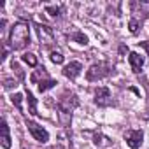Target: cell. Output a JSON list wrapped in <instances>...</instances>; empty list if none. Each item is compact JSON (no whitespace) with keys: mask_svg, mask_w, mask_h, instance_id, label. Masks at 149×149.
<instances>
[{"mask_svg":"<svg viewBox=\"0 0 149 149\" xmlns=\"http://www.w3.org/2000/svg\"><path fill=\"white\" fill-rule=\"evenodd\" d=\"M0 130H2V146L6 149H11V135H9V126H7V121L2 119V126H0Z\"/></svg>","mask_w":149,"mask_h":149,"instance_id":"9c48e42d","label":"cell"},{"mask_svg":"<svg viewBox=\"0 0 149 149\" xmlns=\"http://www.w3.org/2000/svg\"><path fill=\"white\" fill-rule=\"evenodd\" d=\"M139 44H140V46H142L147 53H149V40H146V42H139Z\"/></svg>","mask_w":149,"mask_h":149,"instance_id":"ac0fdd59","label":"cell"},{"mask_svg":"<svg viewBox=\"0 0 149 149\" xmlns=\"http://www.w3.org/2000/svg\"><path fill=\"white\" fill-rule=\"evenodd\" d=\"M37 32H39V37H40L42 42H46V44L53 42L54 33H53V30H51L49 26H46V25H39V26H37Z\"/></svg>","mask_w":149,"mask_h":149,"instance_id":"52a82bcc","label":"cell"},{"mask_svg":"<svg viewBox=\"0 0 149 149\" xmlns=\"http://www.w3.org/2000/svg\"><path fill=\"white\" fill-rule=\"evenodd\" d=\"M128 26H130V32H132V33H137V32H139V21H137V19H132Z\"/></svg>","mask_w":149,"mask_h":149,"instance_id":"e0dca14e","label":"cell"},{"mask_svg":"<svg viewBox=\"0 0 149 149\" xmlns=\"http://www.w3.org/2000/svg\"><path fill=\"white\" fill-rule=\"evenodd\" d=\"M72 40H76L77 44H88V37L84 35V33H81V32H77V33H74L72 37H70Z\"/></svg>","mask_w":149,"mask_h":149,"instance_id":"4fadbf2b","label":"cell"},{"mask_svg":"<svg viewBox=\"0 0 149 149\" xmlns=\"http://www.w3.org/2000/svg\"><path fill=\"white\" fill-rule=\"evenodd\" d=\"M21 100H23V95H21V93L13 95V104L18 107V111H23V107H21Z\"/></svg>","mask_w":149,"mask_h":149,"instance_id":"2e32d148","label":"cell"},{"mask_svg":"<svg viewBox=\"0 0 149 149\" xmlns=\"http://www.w3.org/2000/svg\"><path fill=\"white\" fill-rule=\"evenodd\" d=\"M9 42L13 49H23L30 44V28L28 23L25 21H18L13 25L11 28V35H9Z\"/></svg>","mask_w":149,"mask_h":149,"instance_id":"6da1fadb","label":"cell"},{"mask_svg":"<svg viewBox=\"0 0 149 149\" xmlns=\"http://www.w3.org/2000/svg\"><path fill=\"white\" fill-rule=\"evenodd\" d=\"M128 60H130V65H132V70L137 74V72H140V68L144 67V58L139 54V53H130V56H128Z\"/></svg>","mask_w":149,"mask_h":149,"instance_id":"ba28073f","label":"cell"},{"mask_svg":"<svg viewBox=\"0 0 149 149\" xmlns=\"http://www.w3.org/2000/svg\"><path fill=\"white\" fill-rule=\"evenodd\" d=\"M26 100H28V105H30V114L32 116H37L39 112H37V100H35V97L32 95V91L26 88Z\"/></svg>","mask_w":149,"mask_h":149,"instance_id":"30bf717a","label":"cell"},{"mask_svg":"<svg viewBox=\"0 0 149 149\" xmlns=\"http://www.w3.org/2000/svg\"><path fill=\"white\" fill-rule=\"evenodd\" d=\"M81 70H83V65H81L79 61H70V63L63 68V76L68 77V79H76L79 74H81Z\"/></svg>","mask_w":149,"mask_h":149,"instance_id":"5b68a950","label":"cell"},{"mask_svg":"<svg viewBox=\"0 0 149 149\" xmlns=\"http://www.w3.org/2000/svg\"><path fill=\"white\" fill-rule=\"evenodd\" d=\"M95 102L102 107L109 105L111 104V90L109 88H98L97 93H95Z\"/></svg>","mask_w":149,"mask_h":149,"instance_id":"8992f818","label":"cell"},{"mask_svg":"<svg viewBox=\"0 0 149 149\" xmlns=\"http://www.w3.org/2000/svg\"><path fill=\"white\" fill-rule=\"evenodd\" d=\"M21 60H23L25 63H28L30 67H37V58H35V54H32V53H25V54L21 56Z\"/></svg>","mask_w":149,"mask_h":149,"instance_id":"7c38bea8","label":"cell"},{"mask_svg":"<svg viewBox=\"0 0 149 149\" xmlns=\"http://www.w3.org/2000/svg\"><path fill=\"white\" fill-rule=\"evenodd\" d=\"M28 130H30V133L33 135V139L35 140H39V142H42V144H46L47 140H49V133L42 128V126H39L37 123H28Z\"/></svg>","mask_w":149,"mask_h":149,"instance_id":"277c9868","label":"cell"},{"mask_svg":"<svg viewBox=\"0 0 149 149\" xmlns=\"http://www.w3.org/2000/svg\"><path fill=\"white\" fill-rule=\"evenodd\" d=\"M51 61H53V63H56V65L63 63V54H61V53L53 51V53H51Z\"/></svg>","mask_w":149,"mask_h":149,"instance_id":"9a60e30c","label":"cell"},{"mask_svg":"<svg viewBox=\"0 0 149 149\" xmlns=\"http://www.w3.org/2000/svg\"><path fill=\"white\" fill-rule=\"evenodd\" d=\"M125 139H126V144L132 149H139L140 144H142V139H144V132L142 130H128L125 133Z\"/></svg>","mask_w":149,"mask_h":149,"instance_id":"3957f363","label":"cell"},{"mask_svg":"<svg viewBox=\"0 0 149 149\" xmlns=\"http://www.w3.org/2000/svg\"><path fill=\"white\" fill-rule=\"evenodd\" d=\"M56 84H58V83H56L54 79H49V77H47V79H44V81H40V83H39V91H40V93H44V91H47V90L54 88Z\"/></svg>","mask_w":149,"mask_h":149,"instance_id":"8fae6325","label":"cell"},{"mask_svg":"<svg viewBox=\"0 0 149 149\" xmlns=\"http://www.w3.org/2000/svg\"><path fill=\"white\" fill-rule=\"evenodd\" d=\"M46 13H47L49 16L56 18V16L60 14V7H58V6H47V7H46Z\"/></svg>","mask_w":149,"mask_h":149,"instance_id":"5bb4252c","label":"cell"},{"mask_svg":"<svg viewBox=\"0 0 149 149\" xmlns=\"http://www.w3.org/2000/svg\"><path fill=\"white\" fill-rule=\"evenodd\" d=\"M109 74H111V67H109V65H105V63H95V65L88 70L86 79H88V81H97V79L107 77Z\"/></svg>","mask_w":149,"mask_h":149,"instance_id":"7a4b0ae2","label":"cell"}]
</instances>
